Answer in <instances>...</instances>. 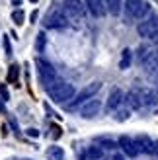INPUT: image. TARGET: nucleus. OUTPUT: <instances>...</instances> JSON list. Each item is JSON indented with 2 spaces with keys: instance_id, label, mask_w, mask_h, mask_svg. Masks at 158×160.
Listing matches in <instances>:
<instances>
[{
  "instance_id": "nucleus-3",
  "label": "nucleus",
  "mask_w": 158,
  "mask_h": 160,
  "mask_svg": "<svg viewBox=\"0 0 158 160\" xmlns=\"http://www.w3.org/2000/svg\"><path fill=\"white\" fill-rule=\"evenodd\" d=\"M35 65H37V70H39V76H41L43 84L47 88H51L53 84L59 82V76H57V70L53 68L51 62H47L43 59H35Z\"/></svg>"
},
{
  "instance_id": "nucleus-21",
  "label": "nucleus",
  "mask_w": 158,
  "mask_h": 160,
  "mask_svg": "<svg viewBox=\"0 0 158 160\" xmlns=\"http://www.w3.org/2000/svg\"><path fill=\"white\" fill-rule=\"evenodd\" d=\"M18 72H20L18 65H12V67H10V70H8V82H10V84H14L16 80H18Z\"/></svg>"
},
{
  "instance_id": "nucleus-23",
  "label": "nucleus",
  "mask_w": 158,
  "mask_h": 160,
  "mask_svg": "<svg viewBox=\"0 0 158 160\" xmlns=\"http://www.w3.org/2000/svg\"><path fill=\"white\" fill-rule=\"evenodd\" d=\"M35 45H37V53H43V51H45V33H39V35H37Z\"/></svg>"
},
{
  "instance_id": "nucleus-20",
  "label": "nucleus",
  "mask_w": 158,
  "mask_h": 160,
  "mask_svg": "<svg viewBox=\"0 0 158 160\" xmlns=\"http://www.w3.org/2000/svg\"><path fill=\"white\" fill-rule=\"evenodd\" d=\"M12 20L16 26H22L23 22H26V14H23V10H14L12 12Z\"/></svg>"
},
{
  "instance_id": "nucleus-19",
  "label": "nucleus",
  "mask_w": 158,
  "mask_h": 160,
  "mask_svg": "<svg viewBox=\"0 0 158 160\" xmlns=\"http://www.w3.org/2000/svg\"><path fill=\"white\" fill-rule=\"evenodd\" d=\"M129 115H131V109L129 108H119V109H115V119L117 121H127L129 119Z\"/></svg>"
},
{
  "instance_id": "nucleus-17",
  "label": "nucleus",
  "mask_w": 158,
  "mask_h": 160,
  "mask_svg": "<svg viewBox=\"0 0 158 160\" xmlns=\"http://www.w3.org/2000/svg\"><path fill=\"white\" fill-rule=\"evenodd\" d=\"M131 61H133V53H131V49H123V53H121V61H119V68H121V70H127V68L131 67Z\"/></svg>"
},
{
  "instance_id": "nucleus-25",
  "label": "nucleus",
  "mask_w": 158,
  "mask_h": 160,
  "mask_svg": "<svg viewBox=\"0 0 158 160\" xmlns=\"http://www.w3.org/2000/svg\"><path fill=\"white\" fill-rule=\"evenodd\" d=\"M27 137H33V139L39 137V131L37 129H27Z\"/></svg>"
},
{
  "instance_id": "nucleus-34",
  "label": "nucleus",
  "mask_w": 158,
  "mask_h": 160,
  "mask_svg": "<svg viewBox=\"0 0 158 160\" xmlns=\"http://www.w3.org/2000/svg\"><path fill=\"white\" fill-rule=\"evenodd\" d=\"M22 160H27V158H22Z\"/></svg>"
},
{
  "instance_id": "nucleus-32",
  "label": "nucleus",
  "mask_w": 158,
  "mask_h": 160,
  "mask_svg": "<svg viewBox=\"0 0 158 160\" xmlns=\"http://www.w3.org/2000/svg\"><path fill=\"white\" fill-rule=\"evenodd\" d=\"M154 57H156V62H158V51H156V53H154Z\"/></svg>"
},
{
  "instance_id": "nucleus-12",
  "label": "nucleus",
  "mask_w": 158,
  "mask_h": 160,
  "mask_svg": "<svg viewBox=\"0 0 158 160\" xmlns=\"http://www.w3.org/2000/svg\"><path fill=\"white\" fill-rule=\"evenodd\" d=\"M137 92L141 96L143 106H156V103H158V96L152 90H148V88H137Z\"/></svg>"
},
{
  "instance_id": "nucleus-31",
  "label": "nucleus",
  "mask_w": 158,
  "mask_h": 160,
  "mask_svg": "<svg viewBox=\"0 0 158 160\" xmlns=\"http://www.w3.org/2000/svg\"><path fill=\"white\" fill-rule=\"evenodd\" d=\"M113 160H125V158H123L121 154H115V156H113Z\"/></svg>"
},
{
  "instance_id": "nucleus-10",
  "label": "nucleus",
  "mask_w": 158,
  "mask_h": 160,
  "mask_svg": "<svg viewBox=\"0 0 158 160\" xmlns=\"http://www.w3.org/2000/svg\"><path fill=\"white\" fill-rule=\"evenodd\" d=\"M117 145L121 147V150L127 156H131V158H135L137 154H139V148H137V142H135V139H131V137H127V135H123V137L119 139V142Z\"/></svg>"
},
{
  "instance_id": "nucleus-15",
  "label": "nucleus",
  "mask_w": 158,
  "mask_h": 160,
  "mask_svg": "<svg viewBox=\"0 0 158 160\" xmlns=\"http://www.w3.org/2000/svg\"><path fill=\"white\" fill-rule=\"evenodd\" d=\"M84 156H86V160H101L104 158V148L98 147V145H92V147L86 148Z\"/></svg>"
},
{
  "instance_id": "nucleus-2",
  "label": "nucleus",
  "mask_w": 158,
  "mask_h": 160,
  "mask_svg": "<svg viewBox=\"0 0 158 160\" xmlns=\"http://www.w3.org/2000/svg\"><path fill=\"white\" fill-rule=\"evenodd\" d=\"M125 12L133 20H143L151 12V4L146 0H125Z\"/></svg>"
},
{
  "instance_id": "nucleus-27",
  "label": "nucleus",
  "mask_w": 158,
  "mask_h": 160,
  "mask_svg": "<svg viewBox=\"0 0 158 160\" xmlns=\"http://www.w3.org/2000/svg\"><path fill=\"white\" fill-rule=\"evenodd\" d=\"M151 41H152V43H154V45H158V33H154V35H152V37H151Z\"/></svg>"
},
{
  "instance_id": "nucleus-33",
  "label": "nucleus",
  "mask_w": 158,
  "mask_h": 160,
  "mask_svg": "<svg viewBox=\"0 0 158 160\" xmlns=\"http://www.w3.org/2000/svg\"><path fill=\"white\" fill-rule=\"evenodd\" d=\"M31 2H33V4H35V2H37V0H31Z\"/></svg>"
},
{
  "instance_id": "nucleus-6",
  "label": "nucleus",
  "mask_w": 158,
  "mask_h": 160,
  "mask_svg": "<svg viewBox=\"0 0 158 160\" xmlns=\"http://www.w3.org/2000/svg\"><path fill=\"white\" fill-rule=\"evenodd\" d=\"M137 31H139L141 37L151 39L154 33H158V16H151V18H146L145 22H141L137 26Z\"/></svg>"
},
{
  "instance_id": "nucleus-5",
  "label": "nucleus",
  "mask_w": 158,
  "mask_h": 160,
  "mask_svg": "<svg viewBox=\"0 0 158 160\" xmlns=\"http://www.w3.org/2000/svg\"><path fill=\"white\" fill-rule=\"evenodd\" d=\"M100 88H101V82H98V80H96V82H92V84H88V86H84L82 90H80V94L76 96L74 102L70 103L68 108H76V106H80V103H86L88 100H92L94 96L100 92Z\"/></svg>"
},
{
  "instance_id": "nucleus-13",
  "label": "nucleus",
  "mask_w": 158,
  "mask_h": 160,
  "mask_svg": "<svg viewBox=\"0 0 158 160\" xmlns=\"http://www.w3.org/2000/svg\"><path fill=\"white\" fill-rule=\"evenodd\" d=\"M86 6H88V10H90V14L94 18H101V16L106 14L104 0H86Z\"/></svg>"
},
{
  "instance_id": "nucleus-24",
  "label": "nucleus",
  "mask_w": 158,
  "mask_h": 160,
  "mask_svg": "<svg viewBox=\"0 0 158 160\" xmlns=\"http://www.w3.org/2000/svg\"><path fill=\"white\" fill-rule=\"evenodd\" d=\"M4 51H6V55H10V53H12L10 43H8V37H6V35H4Z\"/></svg>"
},
{
  "instance_id": "nucleus-29",
  "label": "nucleus",
  "mask_w": 158,
  "mask_h": 160,
  "mask_svg": "<svg viewBox=\"0 0 158 160\" xmlns=\"http://www.w3.org/2000/svg\"><path fill=\"white\" fill-rule=\"evenodd\" d=\"M22 2H23V0H12V4H14V6H22Z\"/></svg>"
},
{
  "instance_id": "nucleus-4",
  "label": "nucleus",
  "mask_w": 158,
  "mask_h": 160,
  "mask_svg": "<svg viewBox=\"0 0 158 160\" xmlns=\"http://www.w3.org/2000/svg\"><path fill=\"white\" fill-rule=\"evenodd\" d=\"M43 26L49 28V29H62L68 26V18L61 10H49L43 20Z\"/></svg>"
},
{
  "instance_id": "nucleus-16",
  "label": "nucleus",
  "mask_w": 158,
  "mask_h": 160,
  "mask_svg": "<svg viewBox=\"0 0 158 160\" xmlns=\"http://www.w3.org/2000/svg\"><path fill=\"white\" fill-rule=\"evenodd\" d=\"M104 4H106V10L111 16H119L121 6H123V0H104Z\"/></svg>"
},
{
  "instance_id": "nucleus-26",
  "label": "nucleus",
  "mask_w": 158,
  "mask_h": 160,
  "mask_svg": "<svg viewBox=\"0 0 158 160\" xmlns=\"http://www.w3.org/2000/svg\"><path fill=\"white\" fill-rule=\"evenodd\" d=\"M0 94L4 96V100H8V90H6V86H0Z\"/></svg>"
},
{
  "instance_id": "nucleus-1",
  "label": "nucleus",
  "mask_w": 158,
  "mask_h": 160,
  "mask_svg": "<svg viewBox=\"0 0 158 160\" xmlns=\"http://www.w3.org/2000/svg\"><path fill=\"white\" fill-rule=\"evenodd\" d=\"M47 92H49L51 96V100L53 102H57V103H65L68 100H72L74 98V86L70 84V82H62V80H59L57 84H53L51 88H47Z\"/></svg>"
},
{
  "instance_id": "nucleus-8",
  "label": "nucleus",
  "mask_w": 158,
  "mask_h": 160,
  "mask_svg": "<svg viewBox=\"0 0 158 160\" xmlns=\"http://www.w3.org/2000/svg\"><path fill=\"white\" fill-rule=\"evenodd\" d=\"M100 109H101L100 100L92 98V100H88V102H86L84 106L80 108V115H82L84 119H92V117H96V115L100 113Z\"/></svg>"
},
{
  "instance_id": "nucleus-22",
  "label": "nucleus",
  "mask_w": 158,
  "mask_h": 160,
  "mask_svg": "<svg viewBox=\"0 0 158 160\" xmlns=\"http://www.w3.org/2000/svg\"><path fill=\"white\" fill-rule=\"evenodd\" d=\"M98 145H100V147H104V148H115V147H119L115 141H111V139H104V137L98 139Z\"/></svg>"
},
{
  "instance_id": "nucleus-9",
  "label": "nucleus",
  "mask_w": 158,
  "mask_h": 160,
  "mask_svg": "<svg viewBox=\"0 0 158 160\" xmlns=\"http://www.w3.org/2000/svg\"><path fill=\"white\" fill-rule=\"evenodd\" d=\"M125 102V94L119 90V88H113L109 92V98H107V103H106V109L107 111H115L121 108V103Z\"/></svg>"
},
{
  "instance_id": "nucleus-14",
  "label": "nucleus",
  "mask_w": 158,
  "mask_h": 160,
  "mask_svg": "<svg viewBox=\"0 0 158 160\" xmlns=\"http://www.w3.org/2000/svg\"><path fill=\"white\" fill-rule=\"evenodd\" d=\"M125 102H127L129 109H139L141 106H143V102H141V96H139V92H137V88H135V90H131L127 96H125Z\"/></svg>"
},
{
  "instance_id": "nucleus-28",
  "label": "nucleus",
  "mask_w": 158,
  "mask_h": 160,
  "mask_svg": "<svg viewBox=\"0 0 158 160\" xmlns=\"http://www.w3.org/2000/svg\"><path fill=\"white\" fill-rule=\"evenodd\" d=\"M51 131H55V137H59V135H61V129H59V127H53Z\"/></svg>"
},
{
  "instance_id": "nucleus-11",
  "label": "nucleus",
  "mask_w": 158,
  "mask_h": 160,
  "mask_svg": "<svg viewBox=\"0 0 158 160\" xmlns=\"http://www.w3.org/2000/svg\"><path fill=\"white\" fill-rule=\"evenodd\" d=\"M135 142H137L139 152H145V154H152L154 152V142H152L151 137H146V135H139L135 139Z\"/></svg>"
},
{
  "instance_id": "nucleus-7",
  "label": "nucleus",
  "mask_w": 158,
  "mask_h": 160,
  "mask_svg": "<svg viewBox=\"0 0 158 160\" xmlns=\"http://www.w3.org/2000/svg\"><path fill=\"white\" fill-rule=\"evenodd\" d=\"M62 4H65V10L68 14V20L80 22L84 18V4L80 0H62Z\"/></svg>"
},
{
  "instance_id": "nucleus-18",
  "label": "nucleus",
  "mask_w": 158,
  "mask_h": 160,
  "mask_svg": "<svg viewBox=\"0 0 158 160\" xmlns=\"http://www.w3.org/2000/svg\"><path fill=\"white\" fill-rule=\"evenodd\" d=\"M47 158L49 160H65V150L61 147H51L47 150Z\"/></svg>"
},
{
  "instance_id": "nucleus-30",
  "label": "nucleus",
  "mask_w": 158,
  "mask_h": 160,
  "mask_svg": "<svg viewBox=\"0 0 158 160\" xmlns=\"http://www.w3.org/2000/svg\"><path fill=\"white\" fill-rule=\"evenodd\" d=\"M154 154L158 156V141H154Z\"/></svg>"
}]
</instances>
